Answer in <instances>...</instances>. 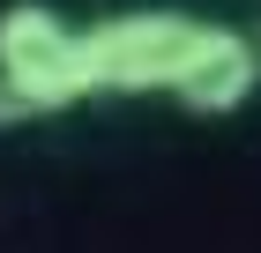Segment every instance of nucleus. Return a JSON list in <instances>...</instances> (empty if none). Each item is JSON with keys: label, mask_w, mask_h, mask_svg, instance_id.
<instances>
[{"label": "nucleus", "mask_w": 261, "mask_h": 253, "mask_svg": "<svg viewBox=\"0 0 261 253\" xmlns=\"http://www.w3.org/2000/svg\"><path fill=\"white\" fill-rule=\"evenodd\" d=\"M201 38V15L187 8H127L90 30H75V67L82 97H142V90H172Z\"/></svg>", "instance_id": "1"}, {"label": "nucleus", "mask_w": 261, "mask_h": 253, "mask_svg": "<svg viewBox=\"0 0 261 253\" xmlns=\"http://www.w3.org/2000/svg\"><path fill=\"white\" fill-rule=\"evenodd\" d=\"M0 90L22 104V119H53L82 104L75 30L45 0H8L0 8Z\"/></svg>", "instance_id": "2"}, {"label": "nucleus", "mask_w": 261, "mask_h": 253, "mask_svg": "<svg viewBox=\"0 0 261 253\" xmlns=\"http://www.w3.org/2000/svg\"><path fill=\"white\" fill-rule=\"evenodd\" d=\"M254 90H261V45L246 30H231V22H201V38L187 52L179 82H172V97L194 119H224V112H239Z\"/></svg>", "instance_id": "3"}]
</instances>
